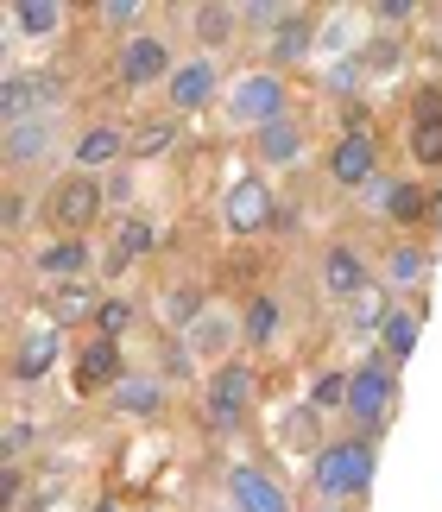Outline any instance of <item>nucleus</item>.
<instances>
[{"instance_id": "obj_15", "label": "nucleus", "mask_w": 442, "mask_h": 512, "mask_svg": "<svg viewBox=\"0 0 442 512\" xmlns=\"http://www.w3.org/2000/svg\"><path fill=\"white\" fill-rule=\"evenodd\" d=\"M323 285L335 291V298H354V291H367V266H360L354 247H329L323 260Z\"/></svg>"}, {"instance_id": "obj_43", "label": "nucleus", "mask_w": 442, "mask_h": 512, "mask_svg": "<svg viewBox=\"0 0 442 512\" xmlns=\"http://www.w3.org/2000/svg\"><path fill=\"white\" fill-rule=\"evenodd\" d=\"M102 512H114V506H102Z\"/></svg>"}, {"instance_id": "obj_38", "label": "nucleus", "mask_w": 442, "mask_h": 512, "mask_svg": "<svg viewBox=\"0 0 442 512\" xmlns=\"http://www.w3.org/2000/svg\"><path fill=\"white\" fill-rule=\"evenodd\" d=\"M102 19H108V26H133V19H139V7H133V0H108V7H102Z\"/></svg>"}, {"instance_id": "obj_10", "label": "nucleus", "mask_w": 442, "mask_h": 512, "mask_svg": "<svg viewBox=\"0 0 442 512\" xmlns=\"http://www.w3.org/2000/svg\"><path fill=\"white\" fill-rule=\"evenodd\" d=\"M76 386H83V392H108V386H120V354H114V342L95 336L83 354H76Z\"/></svg>"}, {"instance_id": "obj_3", "label": "nucleus", "mask_w": 442, "mask_h": 512, "mask_svg": "<svg viewBox=\"0 0 442 512\" xmlns=\"http://www.w3.org/2000/svg\"><path fill=\"white\" fill-rule=\"evenodd\" d=\"M253 405V373L247 367H221L209 380V430H234Z\"/></svg>"}, {"instance_id": "obj_5", "label": "nucleus", "mask_w": 442, "mask_h": 512, "mask_svg": "<svg viewBox=\"0 0 442 512\" xmlns=\"http://www.w3.org/2000/svg\"><path fill=\"white\" fill-rule=\"evenodd\" d=\"M386 405H392V373L379 367V361L354 367L348 373V411H354L360 424H379V418H386Z\"/></svg>"}, {"instance_id": "obj_13", "label": "nucleus", "mask_w": 442, "mask_h": 512, "mask_svg": "<svg viewBox=\"0 0 442 512\" xmlns=\"http://www.w3.org/2000/svg\"><path fill=\"white\" fill-rule=\"evenodd\" d=\"M57 146V121L45 114V121H26V127H7V165H32L45 159V152Z\"/></svg>"}, {"instance_id": "obj_33", "label": "nucleus", "mask_w": 442, "mask_h": 512, "mask_svg": "<svg viewBox=\"0 0 442 512\" xmlns=\"http://www.w3.org/2000/svg\"><path fill=\"white\" fill-rule=\"evenodd\" d=\"M127 323H133V304H120V298H108L102 310H95V329H102V342H114Z\"/></svg>"}, {"instance_id": "obj_35", "label": "nucleus", "mask_w": 442, "mask_h": 512, "mask_svg": "<svg viewBox=\"0 0 442 512\" xmlns=\"http://www.w3.org/2000/svg\"><path fill=\"white\" fill-rule=\"evenodd\" d=\"M228 336H234V329L221 323V317H209L203 329H190V348H203V354H215V348H228Z\"/></svg>"}, {"instance_id": "obj_26", "label": "nucleus", "mask_w": 442, "mask_h": 512, "mask_svg": "<svg viewBox=\"0 0 442 512\" xmlns=\"http://www.w3.org/2000/svg\"><path fill=\"white\" fill-rule=\"evenodd\" d=\"M386 209L398 215V222H417V215L430 209V196L417 190V184H392V190H386Z\"/></svg>"}, {"instance_id": "obj_27", "label": "nucleus", "mask_w": 442, "mask_h": 512, "mask_svg": "<svg viewBox=\"0 0 442 512\" xmlns=\"http://www.w3.org/2000/svg\"><path fill=\"white\" fill-rule=\"evenodd\" d=\"M285 443H291V449H316V405L285 411Z\"/></svg>"}, {"instance_id": "obj_41", "label": "nucleus", "mask_w": 442, "mask_h": 512, "mask_svg": "<svg viewBox=\"0 0 442 512\" xmlns=\"http://www.w3.org/2000/svg\"><path fill=\"white\" fill-rule=\"evenodd\" d=\"M32 443V430H26V418H13L7 424V456H19V449H26Z\"/></svg>"}, {"instance_id": "obj_28", "label": "nucleus", "mask_w": 442, "mask_h": 512, "mask_svg": "<svg viewBox=\"0 0 442 512\" xmlns=\"http://www.w3.org/2000/svg\"><path fill=\"white\" fill-rule=\"evenodd\" d=\"M310 51V13H291L278 26V57H304Z\"/></svg>"}, {"instance_id": "obj_34", "label": "nucleus", "mask_w": 442, "mask_h": 512, "mask_svg": "<svg viewBox=\"0 0 442 512\" xmlns=\"http://www.w3.org/2000/svg\"><path fill=\"white\" fill-rule=\"evenodd\" d=\"M424 266H430V260H424L417 247H398V253H392V279H398V285H417V279H424Z\"/></svg>"}, {"instance_id": "obj_19", "label": "nucleus", "mask_w": 442, "mask_h": 512, "mask_svg": "<svg viewBox=\"0 0 442 512\" xmlns=\"http://www.w3.org/2000/svg\"><path fill=\"white\" fill-rule=\"evenodd\" d=\"M259 152H266L272 165L297 159V152H304V127H297V121H272V127H259Z\"/></svg>"}, {"instance_id": "obj_39", "label": "nucleus", "mask_w": 442, "mask_h": 512, "mask_svg": "<svg viewBox=\"0 0 442 512\" xmlns=\"http://www.w3.org/2000/svg\"><path fill=\"white\" fill-rule=\"evenodd\" d=\"M360 70H367V64H354V57H348V64H335V70H329V89H354Z\"/></svg>"}, {"instance_id": "obj_40", "label": "nucleus", "mask_w": 442, "mask_h": 512, "mask_svg": "<svg viewBox=\"0 0 442 512\" xmlns=\"http://www.w3.org/2000/svg\"><path fill=\"white\" fill-rule=\"evenodd\" d=\"M417 121H442V89H424V95H417Z\"/></svg>"}, {"instance_id": "obj_1", "label": "nucleus", "mask_w": 442, "mask_h": 512, "mask_svg": "<svg viewBox=\"0 0 442 512\" xmlns=\"http://www.w3.org/2000/svg\"><path fill=\"white\" fill-rule=\"evenodd\" d=\"M367 481H373V449L367 443H323L316 449V487H323L329 500L360 494Z\"/></svg>"}, {"instance_id": "obj_23", "label": "nucleus", "mask_w": 442, "mask_h": 512, "mask_svg": "<svg viewBox=\"0 0 442 512\" xmlns=\"http://www.w3.org/2000/svg\"><path fill=\"white\" fill-rule=\"evenodd\" d=\"M386 317H392V310H386V291L367 285V291H354V298H348V323L354 329H373V323L386 329Z\"/></svg>"}, {"instance_id": "obj_30", "label": "nucleus", "mask_w": 442, "mask_h": 512, "mask_svg": "<svg viewBox=\"0 0 442 512\" xmlns=\"http://www.w3.org/2000/svg\"><path fill=\"white\" fill-rule=\"evenodd\" d=\"M165 310H171V323H177V329H196V317H203V291H190V285H177Z\"/></svg>"}, {"instance_id": "obj_12", "label": "nucleus", "mask_w": 442, "mask_h": 512, "mask_svg": "<svg viewBox=\"0 0 442 512\" xmlns=\"http://www.w3.org/2000/svg\"><path fill=\"white\" fill-rule=\"evenodd\" d=\"M329 171H335V184H348V190H360L373 177V140L367 133H348V140L335 146V159H329Z\"/></svg>"}, {"instance_id": "obj_14", "label": "nucleus", "mask_w": 442, "mask_h": 512, "mask_svg": "<svg viewBox=\"0 0 442 512\" xmlns=\"http://www.w3.org/2000/svg\"><path fill=\"white\" fill-rule=\"evenodd\" d=\"M209 95H215V64H209V57L171 70V108H203Z\"/></svg>"}, {"instance_id": "obj_4", "label": "nucleus", "mask_w": 442, "mask_h": 512, "mask_svg": "<svg viewBox=\"0 0 442 512\" xmlns=\"http://www.w3.org/2000/svg\"><path fill=\"white\" fill-rule=\"evenodd\" d=\"M95 215H102V184H95V177H64V184L51 190V222H64L70 234L89 228Z\"/></svg>"}, {"instance_id": "obj_9", "label": "nucleus", "mask_w": 442, "mask_h": 512, "mask_svg": "<svg viewBox=\"0 0 442 512\" xmlns=\"http://www.w3.org/2000/svg\"><path fill=\"white\" fill-rule=\"evenodd\" d=\"M120 76H127L133 89L158 83V76H165V83H171V51L158 45V38H133V45L120 51Z\"/></svg>"}, {"instance_id": "obj_29", "label": "nucleus", "mask_w": 442, "mask_h": 512, "mask_svg": "<svg viewBox=\"0 0 442 512\" xmlns=\"http://www.w3.org/2000/svg\"><path fill=\"white\" fill-rule=\"evenodd\" d=\"M272 329H278V304L272 298H253L247 304V342H272Z\"/></svg>"}, {"instance_id": "obj_42", "label": "nucleus", "mask_w": 442, "mask_h": 512, "mask_svg": "<svg viewBox=\"0 0 442 512\" xmlns=\"http://www.w3.org/2000/svg\"><path fill=\"white\" fill-rule=\"evenodd\" d=\"M7 228H26V196L7 190Z\"/></svg>"}, {"instance_id": "obj_8", "label": "nucleus", "mask_w": 442, "mask_h": 512, "mask_svg": "<svg viewBox=\"0 0 442 512\" xmlns=\"http://www.w3.org/2000/svg\"><path fill=\"white\" fill-rule=\"evenodd\" d=\"M272 196H266V184H253V177H247V184H234L228 190V228L234 234H253V228H272Z\"/></svg>"}, {"instance_id": "obj_17", "label": "nucleus", "mask_w": 442, "mask_h": 512, "mask_svg": "<svg viewBox=\"0 0 442 512\" xmlns=\"http://www.w3.org/2000/svg\"><path fill=\"white\" fill-rule=\"evenodd\" d=\"M152 247H158V228L133 215V222H120V241H114V253H108V266H114V272H127L139 253H152Z\"/></svg>"}, {"instance_id": "obj_2", "label": "nucleus", "mask_w": 442, "mask_h": 512, "mask_svg": "<svg viewBox=\"0 0 442 512\" xmlns=\"http://www.w3.org/2000/svg\"><path fill=\"white\" fill-rule=\"evenodd\" d=\"M57 95H64V76H7V83H0V121L7 127H26V121H45V108L57 102Z\"/></svg>"}, {"instance_id": "obj_25", "label": "nucleus", "mask_w": 442, "mask_h": 512, "mask_svg": "<svg viewBox=\"0 0 442 512\" xmlns=\"http://www.w3.org/2000/svg\"><path fill=\"white\" fill-rule=\"evenodd\" d=\"M177 140V121H146V127H133V152H139V159H152V152H165Z\"/></svg>"}, {"instance_id": "obj_32", "label": "nucleus", "mask_w": 442, "mask_h": 512, "mask_svg": "<svg viewBox=\"0 0 442 512\" xmlns=\"http://www.w3.org/2000/svg\"><path fill=\"white\" fill-rule=\"evenodd\" d=\"M196 32H203L209 45H221V38L234 32V7H203V13H196Z\"/></svg>"}, {"instance_id": "obj_24", "label": "nucleus", "mask_w": 442, "mask_h": 512, "mask_svg": "<svg viewBox=\"0 0 442 512\" xmlns=\"http://www.w3.org/2000/svg\"><path fill=\"white\" fill-rule=\"evenodd\" d=\"M379 336H386V348L398 354V361H405V354L417 348V317H411V310H392V317H386V329H379Z\"/></svg>"}, {"instance_id": "obj_18", "label": "nucleus", "mask_w": 442, "mask_h": 512, "mask_svg": "<svg viewBox=\"0 0 442 512\" xmlns=\"http://www.w3.org/2000/svg\"><path fill=\"white\" fill-rule=\"evenodd\" d=\"M95 285L89 279H76V285H57V298H51V317L57 323H83V317H95Z\"/></svg>"}, {"instance_id": "obj_7", "label": "nucleus", "mask_w": 442, "mask_h": 512, "mask_svg": "<svg viewBox=\"0 0 442 512\" xmlns=\"http://www.w3.org/2000/svg\"><path fill=\"white\" fill-rule=\"evenodd\" d=\"M57 342H64V336H57V323H38L32 336L19 342V354H13V380H19V386L45 380V373H51V361H57Z\"/></svg>"}, {"instance_id": "obj_11", "label": "nucleus", "mask_w": 442, "mask_h": 512, "mask_svg": "<svg viewBox=\"0 0 442 512\" xmlns=\"http://www.w3.org/2000/svg\"><path fill=\"white\" fill-rule=\"evenodd\" d=\"M228 487H234V506H240V512H291V500L278 494V487L259 475V468H234Z\"/></svg>"}, {"instance_id": "obj_6", "label": "nucleus", "mask_w": 442, "mask_h": 512, "mask_svg": "<svg viewBox=\"0 0 442 512\" xmlns=\"http://www.w3.org/2000/svg\"><path fill=\"white\" fill-rule=\"evenodd\" d=\"M234 121H253V127L285 121V83H278V76H247V83L234 89Z\"/></svg>"}, {"instance_id": "obj_20", "label": "nucleus", "mask_w": 442, "mask_h": 512, "mask_svg": "<svg viewBox=\"0 0 442 512\" xmlns=\"http://www.w3.org/2000/svg\"><path fill=\"white\" fill-rule=\"evenodd\" d=\"M120 146H127V140H120L114 127H89L83 140H76V165H83V171H95V165H108Z\"/></svg>"}, {"instance_id": "obj_16", "label": "nucleus", "mask_w": 442, "mask_h": 512, "mask_svg": "<svg viewBox=\"0 0 442 512\" xmlns=\"http://www.w3.org/2000/svg\"><path fill=\"white\" fill-rule=\"evenodd\" d=\"M38 272H45V279H64V285H76L89 272V247L83 241H57V247H45L38 253Z\"/></svg>"}, {"instance_id": "obj_36", "label": "nucleus", "mask_w": 442, "mask_h": 512, "mask_svg": "<svg viewBox=\"0 0 442 512\" xmlns=\"http://www.w3.org/2000/svg\"><path fill=\"white\" fill-rule=\"evenodd\" d=\"M335 405H348V380H341V373H323V380H316V411H335Z\"/></svg>"}, {"instance_id": "obj_37", "label": "nucleus", "mask_w": 442, "mask_h": 512, "mask_svg": "<svg viewBox=\"0 0 442 512\" xmlns=\"http://www.w3.org/2000/svg\"><path fill=\"white\" fill-rule=\"evenodd\" d=\"M278 19H291L285 7H272V0H259V7H247V26H278Z\"/></svg>"}, {"instance_id": "obj_21", "label": "nucleus", "mask_w": 442, "mask_h": 512, "mask_svg": "<svg viewBox=\"0 0 442 512\" xmlns=\"http://www.w3.org/2000/svg\"><path fill=\"white\" fill-rule=\"evenodd\" d=\"M114 405H120V411H139V418H152V411L165 405V392H158V380H120V386H114Z\"/></svg>"}, {"instance_id": "obj_22", "label": "nucleus", "mask_w": 442, "mask_h": 512, "mask_svg": "<svg viewBox=\"0 0 442 512\" xmlns=\"http://www.w3.org/2000/svg\"><path fill=\"white\" fill-rule=\"evenodd\" d=\"M13 19H19V32L45 38V32H57V19H64V7H57V0H19V7H13Z\"/></svg>"}, {"instance_id": "obj_31", "label": "nucleus", "mask_w": 442, "mask_h": 512, "mask_svg": "<svg viewBox=\"0 0 442 512\" xmlns=\"http://www.w3.org/2000/svg\"><path fill=\"white\" fill-rule=\"evenodd\" d=\"M411 152L424 165H442V121H417L411 127Z\"/></svg>"}]
</instances>
